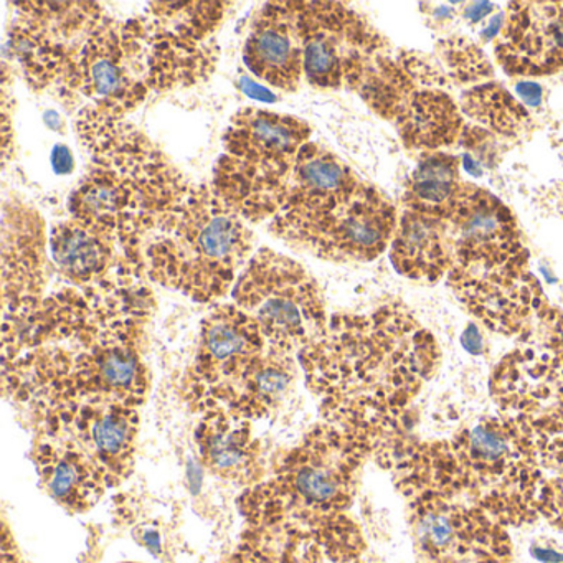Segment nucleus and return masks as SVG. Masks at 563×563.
<instances>
[{"label":"nucleus","mask_w":563,"mask_h":563,"mask_svg":"<svg viewBox=\"0 0 563 563\" xmlns=\"http://www.w3.org/2000/svg\"><path fill=\"white\" fill-rule=\"evenodd\" d=\"M371 446L334 424H314L276 464L272 476L240 496L246 529L318 550L334 563L364 556L361 527L349 516Z\"/></svg>","instance_id":"obj_5"},{"label":"nucleus","mask_w":563,"mask_h":563,"mask_svg":"<svg viewBox=\"0 0 563 563\" xmlns=\"http://www.w3.org/2000/svg\"><path fill=\"white\" fill-rule=\"evenodd\" d=\"M407 503L423 497L464 500L504 527L540 517L545 473L537 456L530 417L497 413L457 431L451 440L401 437L384 461Z\"/></svg>","instance_id":"obj_4"},{"label":"nucleus","mask_w":563,"mask_h":563,"mask_svg":"<svg viewBox=\"0 0 563 563\" xmlns=\"http://www.w3.org/2000/svg\"><path fill=\"white\" fill-rule=\"evenodd\" d=\"M318 550L262 530L245 529L225 563H316Z\"/></svg>","instance_id":"obj_29"},{"label":"nucleus","mask_w":563,"mask_h":563,"mask_svg":"<svg viewBox=\"0 0 563 563\" xmlns=\"http://www.w3.org/2000/svg\"><path fill=\"white\" fill-rule=\"evenodd\" d=\"M460 108L461 113L500 136L519 137L532 124L526 108L496 84L477 85L464 91Z\"/></svg>","instance_id":"obj_28"},{"label":"nucleus","mask_w":563,"mask_h":563,"mask_svg":"<svg viewBox=\"0 0 563 563\" xmlns=\"http://www.w3.org/2000/svg\"><path fill=\"white\" fill-rule=\"evenodd\" d=\"M245 222L213 189L192 187L124 265L192 301H219L252 260L253 233Z\"/></svg>","instance_id":"obj_7"},{"label":"nucleus","mask_w":563,"mask_h":563,"mask_svg":"<svg viewBox=\"0 0 563 563\" xmlns=\"http://www.w3.org/2000/svg\"><path fill=\"white\" fill-rule=\"evenodd\" d=\"M121 268L95 286H70L2 328V390L29 413L70 407L141 408L153 296Z\"/></svg>","instance_id":"obj_2"},{"label":"nucleus","mask_w":563,"mask_h":563,"mask_svg":"<svg viewBox=\"0 0 563 563\" xmlns=\"http://www.w3.org/2000/svg\"><path fill=\"white\" fill-rule=\"evenodd\" d=\"M121 246L117 236L81 220L58 223L51 235L52 258L62 275L74 286H95L107 282L114 266H126L118 260Z\"/></svg>","instance_id":"obj_25"},{"label":"nucleus","mask_w":563,"mask_h":563,"mask_svg":"<svg viewBox=\"0 0 563 563\" xmlns=\"http://www.w3.org/2000/svg\"><path fill=\"white\" fill-rule=\"evenodd\" d=\"M2 563H25L19 553L18 545L11 537L8 527H4V542H2Z\"/></svg>","instance_id":"obj_35"},{"label":"nucleus","mask_w":563,"mask_h":563,"mask_svg":"<svg viewBox=\"0 0 563 563\" xmlns=\"http://www.w3.org/2000/svg\"><path fill=\"white\" fill-rule=\"evenodd\" d=\"M446 75L415 52L382 57L355 90L384 120L390 121L405 147L437 153L463 137L460 104L443 90Z\"/></svg>","instance_id":"obj_9"},{"label":"nucleus","mask_w":563,"mask_h":563,"mask_svg":"<svg viewBox=\"0 0 563 563\" xmlns=\"http://www.w3.org/2000/svg\"><path fill=\"white\" fill-rule=\"evenodd\" d=\"M34 441L90 470L108 489L133 473L140 433V408L70 407L31 415Z\"/></svg>","instance_id":"obj_11"},{"label":"nucleus","mask_w":563,"mask_h":563,"mask_svg":"<svg viewBox=\"0 0 563 563\" xmlns=\"http://www.w3.org/2000/svg\"><path fill=\"white\" fill-rule=\"evenodd\" d=\"M437 52L444 74L454 78L457 84H477L484 78L493 77V65L484 52L466 38H444L438 42Z\"/></svg>","instance_id":"obj_31"},{"label":"nucleus","mask_w":563,"mask_h":563,"mask_svg":"<svg viewBox=\"0 0 563 563\" xmlns=\"http://www.w3.org/2000/svg\"><path fill=\"white\" fill-rule=\"evenodd\" d=\"M446 223L453 265L490 268L529 260L516 217L483 187L463 183Z\"/></svg>","instance_id":"obj_17"},{"label":"nucleus","mask_w":563,"mask_h":563,"mask_svg":"<svg viewBox=\"0 0 563 563\" xmlns=\"http://www.w3.org/2000/svg\"><path fill=\"white\" fill-rule=\"evenodd\" d=\"M441 351L400 302L365 314H338L298 354L322 421L378 444L407 431L410 408L440 367Z\"/></svg>","instance_id":"obj_3"},{"label":"nucleus","mask_w":563,"mask_h":563,"mask_svg":"<svg viewBox=\"0 0 563 563\" xmlns=\"http://www.w3.org/2000/svg\"><path fill=\"white\" fill-rule=\"evenodd\" d=\"M77 130L90 169L71 194V219L113 233L128 258L194 186L121 114L81 108Z\"/></svg>","instance_id":"obj_6"},{"label":"nucleus","mask_w":563,"mask_h":563,"mask_svg":"<svg viewBox=\"0 0 563 563\" xmlns=\"http://www.w3.org/2000/svg\"><path fill=\"white\" fill-rule=\"evenodd\" d=\"M266 349L258 324L239 306L213 309L200 325L196 357L184 380L190 410H227Z\"/></svg>","instance_id":"obj_13"},{"label":"nucleus","mask_w":563,"mask_h":563,"mask_svg":"<svg viewBox=\"0 0 563 563\" xmlns=\"http://www.w3.org/2000/svg\"><path fill=\"white\" fill-rule=\"evenodd\" d=\"M296 375L298 357L268 347L223 411L249 421L262 420L278 410L295 385Z\"/></svg>","instance_id":"obj_27"},{"label":"nucleus","mask_w":563,"mask_h":563,"mask_svg":"<svg viewBox=\"0 0 563 563\" xmlns=\"http://www.w3.org/2000/svg\"><path fill=\"white\" fill-rule=\"evenodd\" d=\"M253 421L223 410L200 415L196 430L200 463L219 479L236 486H256L266 479L265 446L255 437Z\"/></svg>","instance_id":"obj_21"},{"label":"nucleus","mask_w":563,"mask_h":563,"mask_svg":"<svg viewBox=\"0 0 563 563\" xmlns=\"http://www.w3.org/2000/svg\"><path fill=\"white\" fill-rule=\"evenodd\" d=\"M11 42L32 87L124 114L151 93L190 87L216 65L222 4H156L118 21L91 2L15 4Z\"/></svg>","instance_id":"obj_1"},{"label":"nucleus","mask_w":563,"mask_h":563,"mask_svg":"<svg viewBox=\"0 0 563 563\" xmlns=\"http://www.w3.org/2000/svg\"><path fill=\"white\" fill-rule=\"evenodd\" d=\"M45 227L24 203H5L2 220V299L4 322L19 321L44 301L47 285Z\"/></svg>","instance_id":"obj_18"},{"label":"nucleus","mask_w":563,"mask_h":563,"mask_svg":"<svg viewBox=\"0 0 563 563\" xmlns=\"http://www.w3.org/2000/svg\"><path fill=\"white\" fill-rule=\"evenodd\" d=\"M517 93H519V97L522 98L526 103L532 104V107H536V104L540 103V100H542V88L539 87V85L536 84H520L519 87H517Z\"/></svg>","instance_id":"obj_36"},{"label":"nucleus","mask_w":563,"mask_h":563,"mask_svg":"<svg viewBox=\"0 0 563 563\" xmlns=\"http://www.w3.org/2000/svg\"><path fill=\"white\" fill-rule=\"evenodd\" d=\"M540 517L555 529L563 530V471L543 481L539 499Z\"/></svg>","instance_id":"obj_33"},{"label":"nucleus","mask_w":563,"mask_h":563,"mask_svg":"<svg viewBox=\"0 0 563 563\" xmlns=\"http://www.w3.org/2000/svg\"><path fill=\"white\" fill-rule=\"evenodd\" d=\"M364 180L334 153L309 141L298 156L282 206L269 223L273 235L311 222L347 199Z\"/></svg>","instance_id":"obj_20"},{"label":"nucleus","mask_w":563,"mask_h":563,"mask_svg":"<svg viewBox=\"0 0 563 563\" xmlns=\"http://www.w3.org/2000/svg\"><path fill=\"white\" fill-rule=\"evenodd\" d=\"M522 344L536 349L550 367L563 380V311L552 306L543 305L537 312L536 321L529 331L520 338Z\"/></svg>","instance_id":"obj_32"},{"label":"nucleus","mask_w":563,"mask_h":563,"mask_svg":"<svg viewBox=\"0 0 563 563\" xmlns=\"http://www.w3.org/2000/svg\"><path fill=\"white\" fill-rule=\"evenodd\" d=\"M493 9L494 4H490V2H474V4L467 5L464 14H466V18L470 19L471 22H479L483 21Z\"/></svg>","instance_id":"obj_37"},{"label":"nucleus","mask_w":563,"mask_h":563,"mask_svg":"<svg viewBox=\"0 0 563 563\" xmlns=\"http://www.w3.org/2000/svg\"><path fill=\"white\" fill-rule=\"evenodd\" d=\"M232 296L233 305L258 324L268 347L296 357L329 324L324 296L311 273L269 249L252 256Z\"/></svg>","instance_id":"obj_10"},{"label":"nucleus","mask_w":563,"mask_h":563,"mask_svg":"<svg viewBox=\"0 0 563 563\" xmlns=\"http://www.w3.org/2000/svg\"><path fill=\"white\" fill-rule=\"evenodd\" d=\"M311 128L299 118L245 108L223 134L212 189L243 220H272Z\"/></svg>","instance_id":"obj_8"},{"label":"nucleus","mask_w":563,"mask_h":563,"mask_svg":"<svg viewBox=\"0 0 563 563\" xmlns=\"http://www.w3.org/2000/svg\"><path fill=\"white\" fill-rule=\"evenodd\" d=\"M494 55L510 77H550L562 71V2H510Z\"/></svg>","instance_id":"obj_19"},{"label":"nucleus","mask_w":563,"mask_h":563,"mask_svg":"<svg viewBox=\"0 0 563 563\" xmlns=\"http://www.w3.org/2000/svg\"><path fill=\"white\" fill-rule=\"evenodd\" d=\"M124 563H136V562H124Z\"/></svg>","instance_id":"obj_40"},{"label":"nucleus","mask_w":563,"mask_h":563,"mask_svg":"<svg viewBox=\"0 0 563 563\" xmlns=\"http://www.w3.org/2000/svg\"><path fill=\"white\" fill-rule=\"evenodd\" d=\"M243 60L260 80L279 90L295 91L305 77L302 48L291 2L266 4L255 15Z\"/></svg>","instance_id":"obj_22"},{"label":"nucleus","mask_w":563,"mask_h":563,"mask_svg":"<svg viewBox=\"0 0 563 563\" xmlns=\"http://www.w3.org/2000/svg\"><path fill=\"white\" fill-rule=\"evenodd\" d=\"M533 443L547 476L563 471V391L549 407L530 417Z\"/></svg>","instance_id":"obj_30"},{"label":"nucleus","mask_w":563,"mask_h":563,"mask_svg":"<svg viewBox=\"0 0 563 563\" xmlns=\"http://www.w3.org/2000/svg\"><path fill=\"white\" fill-rule=\"evenodd\" d=\"M434 563H512V562H497V560H489V562H434Z\"/></svg>","instance_id":"obj_38"},{"label":"nucleus","mask_w":563,"mask_h":563,"mask_svg":"<svg viewBox=\"0 0 563 563\" xmlns=\"http://www.w3.org/2000/svg\"><path fill=\"white\" fill-rule=\"evenodd\" d=\"M460 167V157L453 154L443 151L421 154L417 167L405 183L401 199L405 209L446 222L463 187Z\"/></svg>","instance_id":"obj_26"},{"label":"nucleus","mask_w":563,"mask_h":563,"mask_svg":"<svg viewBox=\"0 0 563 563\" xmlns=\"http://www.w3.org/2000/svg\"><path fill=\"white\" fill-rule=\"evenodd\" d=\"M306 80L318 88H357L390 54L387 38L357 12L335 2H291Z\"/></svg>","instance_id":"obj_12"},{"label":"nucleus","mask_w":563,"mask_h":563,"mask_svg":"<svg viewBox=\"0 0 563 563\" xmlns=\"http://www.w3.org/2000/svg\"><path fill=\"white\" fill-rule=\"evenodd\" d=\"M395 272L421 283L446 278L453 266V249L444 220L404 209L390 243Z\"/></svg>","instance_id":"obj_24"},{"label":"nucleus","mask_w":563,"mask_h":563,"mask_svg":"<svg viewBox=\"0 0 563 563\" xmlns=\"http://www.w3.org/2000/svg\"><path fill=\"white\" fill-rule=\"evenodd\" d=\"M397 223V207L364 180L324 216L276 236L325 262L368 263L390 249Z\"/></svg>","instance_id":"obj_14"},{"label":"nucleus","mask_w":563,"mask_h":563,"mask_svg":"<svg viewBox=\"0 0 563 563\" xmlns=\"http://www.w3.org/2000/svg\"><path fill=\"white\" fill-rule=\"evenodd\" d=\"M355 563H377V562H374V560H364V556H362L361 560H357V562Z\"/></svg>","instance_id":"obj_39"},{"label":"nucleus","mask_w":563,"mask_h":563,"mask_svg":"<svg viewBox=\"0 0 563 563\" xmlns=\"http://www.w3.org/2000/svg\"><path fill=\"white\" fill-rule=\"evenodd\" d=\"M52 164H54L55 173L70 174L75 167L74 156L67 146H57L52 153Z\"/></svg>","instance_id":"obj_34"},{"label":"nucleus","mask_w":563,"mask_h":563,"mask_svg":"<svg viewBox=\"0 0 563 563\" xmlns=\"http://www.w3.org/2000/svg\"><path fill=\"white\" fill-rule=\"evenodd\" d=\"M446 283L474 319L507 338H522L547 302L529 260L490 268L453 265Z\"/></svg>","instance_id":"obj_16"},{"label":"nucleus","mask_w":563,"mask_h":563,"mask_svg":"<svg viewBox=\"0 0 563 563\" xmlns=\"http://www.w3.org/2000/svg\"><path fill=\"white\" fill-rule=\"evenodd\" d=\"M489 388L500 413L533 417L560 397L563 380L536 349L522 344L500 358Z\"/></svg>","instance_id":"obj_23"},{"label":"nucleus","mask_w":563,"mask_h":563,"mask_svg":"<svg viewBox=\"0 0 563 563\" xmlns=\"http://www.w3.org/2000/svg\"><path fill=\"white\" fill-rule=\"evenodd\" d=\"M407 506L418 563L512 562L507 527L479 507L441 497H423Z\"/></svg>","instance_id":"obj_15"}]
</instances>
